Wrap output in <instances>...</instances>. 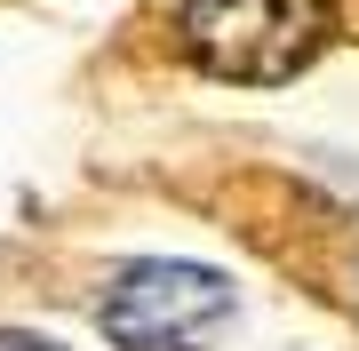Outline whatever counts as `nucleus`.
I'll use <instances>...</instances> for the list:
<instances>
[{"instance_id":"nucleus-1","label":"nucleus","mask_w":359,"mask_h":351,"mask_svg":"<svg viewBox=\"0 0 359 351\" xmlns=\"http://www.w3.org/2000/svg\"><path fill=\"white\" fill-rule=\"evenodd\" d=\"M96 327L120 351H216L231 327V280H216L208 263L136 256L104 280Z\"/></svg>"},{"instance_id":"nucleus-2","label":"nucleus","mask_w":359,"mask_h":351,"mask_svg":"<svg viewBox=\"0 0 359 351\" xmlns=\"http://www.w3.org/2000/svg\"><path fill=\"white\" fill-rule=\"evenodd\" d=\"M335 8L327 0H184L176 32L184 56L216 80H287L311 64V48L327 40Z\"/></svg>"},{"instance_id":"nucleus-3","label":"nucleus","mask_w":359,"mask_h":351,"mask_svg":"<svg viewBox=\"0 0 359 351\" xmlns=\"http://www.w3.org/2000/svg\"><path fill=\"white\" fill-rule=\"evenodd\" d=\"M0 351H65V343H48V336H32V327H0Z\"/></svg>"}]
</instances>
